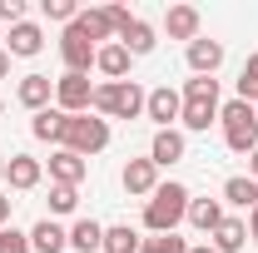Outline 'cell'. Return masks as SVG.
I'll list each match as a JSON object with an SVG mask.
<instances>
[{
  "mask_svg": "<svg viewBox=\"0 0 258 253\" xmlns=\"http://www.w3.org/2000/svg\"><path fill=\"white\" fill-rule=\"evenodd\" d=\"M144 104H149V95L134 85V80H104V85H95V109L99 119H139L144 114Z\"/></svg>",
  "mask_w": 258,
  "mask_h": 253,
  "instance_id": "1",
  "label": "cell"
},
{
  "mask_svg": "<svg viewBox=\"0 0 258 253\" xmlns=\"http://www.w3.org/2000/svg\"><path fill=\"white\" fill-rule=\"evenodd\" d=\"M189 219V189L184 184H159L144 204V228L149 233H174L179 223Z\"/></svg>",
  "mask_w": 258,
  "mask_h": 253,
  "instance_id": "2",
  "label": "cell"
},
{
  "mask_svg": "<svg viewBox=\"0 0 258 253\" xmlns=\"http://www.w3.org/2000/svg\"><path fill=\"white\" fill-rule=\"evenodd\" d=\"M219 124H224V144L233 154H253L258 149V109L248 99H228L219 109Z\"/></svg>",
  "mask_w": 258,
  "mask_h": 253,
  "instance_id": "3",
  "label": "cell"
},
{
  "mask_svg": "<svg viewBox=\"0 0 258 253\" xmlns=\"http://www.w3.org/2000/svg\"><path fill=\"white\" fill-rule=\"evenodd\" d=\"M64 149H75L80 159L109 149V119H99V114H75V119H70V134H64Z\"/></svg>",
  "mask_w": 258,
  "mask_h": 253,
  "instance_id": "4",
  "label": "cell"
},
{
  "mask_svg": "<svg viewBox=\"0 0 258 253\" xmlns=\"http://www.w3.org/2000/svg\"><path fill=\"white\" fill-rule=\"evenodd\" d=\"M95 55H99V45L80 30L75 20H70L64 35H60V60H64V70H70V75H90V70H95Z\"/></svg>",
  "mask_w": 258,
  "mask_h": 253,
  "instance_id": "5",
  "label": "cell"
},
{
  "mask_svg": "<svg viewBox=\"0 0 258 253\" xmlns=\"http://www.w3.org/2000/svg\"><path fill=\"white\" fill-rule=\"evenodd\" d=\"M90 104H95L90 75H70L64 70L60 80H55V109H64V114H90Z\"/></svg>",
  "mask_w": 258,
  "mask_h": 253,
  "instance_id": "6",
  "label": "cell"
},
{
  "mask_svg": "<svg viewBox=\"0 0 258 253\" xmlns=\"http://www.w3.org/2000/svg\"><path fill=\"white\" fill-rule=\"evenodd\" d=\"M144 114H149L159 129H174V124H179V114H184V95H179L174 85H159V90H149Z\"/></svg>",
  "mask_w": 258,
  "mask_h": 253,
  "instance_id": "7",
  "label": "cell"
},
{
  "mask_svg": "<svg viewBox=\"0 0 258 253\" xmlns=\"http://www.w3.org/2000/svg\"><path fill=\"white\" fill-rule=\"evenodd\" d=\"M119 184H124V194H134V199H149V194L159 189V164H154V159H129L124 174H119Z\"/></svg>",
  "mask_w": 258,
  "mask_h": 253,
  "instance_id": "8",
  "label": "cell"
},
{
  "mask_svg": "<svg viewBox=\"0 0 258 253\" xmlns=\"http://www.w3.org/2000/svg\"><path fill=\"white\" fill-rule=\"evenodd\" d=\"M40 50H45V30H40L35 20H20V25H10V35H5V55L35 60Z\"/></svg>",
  "mask_w": 258,
  "mask_h": 253,
  "instance_id": "9",
  "label": "cell"
},
{
  "mask_svg": "<svg viewBox=\"0 0 258 253\" xmlns=\"http://www.w3.org/2000/svg\"><path fill=\"white\" fill-rule=\"evenodd\" d=\"M184 149H189L184 129H154V139H149V159H154L159 169H169V164H179V159H184Z\"/></svg>",
  "mask_w": 258,
  "mask_h": 253,
  "instance_id": "10",
  "label": "cell"
},
{
  "mask_svg": "<svg viewBox=\"0 0 258 253\" xmlns=\"http://www.w3.org/2000/svg\"><path fill=\"white\" fill-rule=\"evenodd\" d=\"M15 99H20L30 114H40V109H50V99H55V80H50V75H25V80L15 85Z\"/></svg>",
  "mask_w": 258,
  "mask_h": 253,
  "instance_id": "11",
  "label": "cell"
},
{
  "mask_svg": "<svg viewBox=\"0 0 258 253\" xmlns=\"http://www.w3.org/2000/svg\"><path fill=\"white\" fill-rule=\"evenodd\" d=\"M40 179H45V164H40V159H30V154H10L5 159V184H10V189H35V184H40Z\"/></svg>",
  "mask_w": 258,
  "mask_h": 253,
  "instance_id": "12",
  "label": "cell"
},
{
  "mask_svg": "<svg viewBox=\"0 0 258 253\" xmlns=\"http://www.w3.org/2000/svg\"><path fill=\"white\" fill-rule=\"evenodd\" d=\"M119 45H124L134 60H144V55H154V45H159V30H154L149 20H139V15H134L124 30H119Z\"/></svg>",
  "mask_w": 258,
  "mask_h": 253,
  "instance_id": "13",
  "label": "cell"
},
{
  "mask_svg": "<svg viewBox=\"0 0 258 253\" xmlns=\"http://www.w3.org/2000/svg\"><path fill=\"white\" fill-rule=\"evenodd\" d=\"M70 119H75V114H64V109H40V114L30 119V134H35V139H45V144H60V149H64Z\"/></svg>",
  "mask_w": 258,
  "mask_h": 253,
  "instance_id": "14",
  "label": "cell"
},
{
  "mask_svg": "<svg viewBox=\"0 0 258 253\" xmlns=\"http://www.w3.org/2000/svg\"><path fill=\"white\" fill-rule=\"evenodd\" d=\"M85 169H90V164L75 154V149H55V154H50V179H55V184L80 189V184H85Z\"/></svg>",
  "mask_w": 258,
  "mask_h": 253,
  "instance_id": "15",
  "label": "cell"
},
{
  "mask_svg": "<svg viewBox=\"0 0 258 253\" xmlns=\"http://www.w3.org/2000/svg\"><path fill=\"white\" fill-rule=\"evenodd\" d=\"M129 65H134V55H129L124 45L114 40V45H99V55H95V70L114 85V80H129Z\"/></svg>",
  "mask_w": 258,
  "mask_h": 253,
  "instance_id": "16",
  "label": "cell"
},
{
  "mask_svg": "<svg viewBox=\"0 0 258 253\" xmlns=\"http://www.w3.org/2000/svg\"><path fill=\"white\" fill-rule=\"evenodd\" d=\"M70 248V228H60L55 219H40L30 228V253H64Z\"/></svg>",
  "mask_w": 258,
  "mask_h": 253,
  "instance_id": "17",
  "label": "cell"
},
{
  "mask_svg": "<svg viewBox=\"0 0 258 253\" xmlns=\"http://www.w3.org/2000/svg\"><path fill=\"white\" fill-rule=\"evenodd\" d=\"M164 35L169 40H199V10L194 5H169V15H164Z\"/></svg>",
  "mask_w": 258,
  "mask_h": 253,
  "instance_id": "18",
  "label": "cell"
},
{
  "mask_svg": "<svg viewBox=\"0 0 258 253\" xmlns=\"http://www.w3.org/2000/svg\"><path fill=\"white\" fill-rule=\"evenodd\" d=\"M75 25H80V30L90 35V40H109V45H114V40H119V35H114V20H109V5H95V10H80V15H75Z\"/></svg>",
  "mask_w": 258,
  "mask_h": 253,
  "instance_id": "19",
  "label": "cell"
},
{
  "mask_svg": "<svg viewBox=\"0 0 258 253\" xmlns=\"http://www.w3.org/2000/svg\"><path fill=\"white\" fill-rule=\"evenodd\" d=\"M219 65H224V45H219V40H204V35H199V40L189 45V70H194V75H214Z\"/></svg>",
  "mask_w": 258,
  "mask_h": 253,
  "instance_id": "20",
  "label": "cell"
},
{
  "mask_svg": "<svg viewBox=\"0 0 258 253\" xmlns=\"http://www.w3.org/2000/svg\"><path fill=\"white\" fill-rule=\"evenodd\" d=\"M70 248H75V253H99V248H104V223L75 219V223H70Z\"/></svg>",
  "mask_w": 258,
  "mask_h": 253,
  "instance_id": "21",
  "label": "cell"
},
{
  "mask_svg": "<svg viewBox=\"0 0 258 253\" xmlns=\"http://www.w3.org/2000/svg\"><path fill=\"white\" fill-rule=\"evenodd\" d=\"M209 238H214L219 253H238L243 243H248V219H228V214H224V223H219Z\"/></svg>",
  "mask_w": 258,
  "mask_h": 253,
  "instance_id": "22",
  "label": "cell"
},
{
  "mask_svg": "<svg viewBox=\"0 0 258 253\" xmlns=\"http://www.w3.org/2000/svg\"><path fill=\"white\" fill-rule=\"evenodd\" d=\"M214 119H219V104H214V99H184V114H179V124L189 129V134H204Z\"/></svg>",
  "mask_w": 258,
  "mask_h": 253,
  "instance_id": "23",
  "label": "cell"
},
{
  "mask_svg": "<svg viewBox=\"0 0 258 253\" xmlns=\"http://www.w3.org/2000/svg\"><path fill=\"white\" fill-rule=\"evenodd\" d=\"M189 223L199 233H214L224 223V199H189Z\"/></svg>",
  "mask_w": 258,
  "mask_h": 253,
  "instance_id": "24",
  "label": "cell"
},
{
  "mask_svg": "<svg viewBox=\"0 0 258 253\" xmlns=\"http://www.w3.org/2000/svg\"><path fill=\"white\" fill-rule=\"evenodd\" d=\"M139 248H144V238H139L129 223H109V228H104V248L99 253H139Z\"/></svg>",
  "mask_w": 258,
  "mask_h": 253,
  "instance_id": "25",
  "label": "cell"
},
{
  "mask_svg": "<svg viewBox=\"0 0 258 253\" xmlns=\"http://www.w3.org/2000/svg\"><path fill=\"white\" fill-rule=\"evenodd\" d=\"M224 204H233V209H253L258 204V184L248 179V174H233L224 184Z\"/></svg>",
  "mask_w": 258,
  "mask_h": 253,
  "instance_id": "26",
  "label": "cell"
},
{
  "mask_svg": "<svg viewBox=\"0 0 258 253\" xmlns=\"http://www.w3.org/2000/svg\"><path fill=\"white\" fill-rule=\"evenodd\" d=\"M184 99H214V104H219V80H214V75H194V80H184Z\"/></svg>",
  "mask_w": 258,
  "mask_h": 253,
  "instance_id": "27",
  "label": "cell"
},
{
  "mask_svg": "<svg viewBox=\"0 0 258 253\" xmlns=\"http://www.w3.org/2000/svg\"><path fill=\"white\" fill-rule=\"evenodd\" d=\"M80 209V189L70 184H50V214H75Z\"/></svg>",
  "mask_w": 258,
  "mask_h": 253,
  "instance_id": "28",
  "label": "cell"
},
{
  "mask_svg": "<svg viewBox=\"0 0 258 253\" xmlns=\"http://www.w3.org/2000/svg\"><path fill=\"white\" fill-rule=\"evenodd\" d=\"M139 253H189V238H179V233H154V238H144Z\"/></svg>",
  "mask_w": 258,
  "mask_h": 253,
  "instance_id": "29",
  "label": "cell"
},
{
  "mask_svg": "<svg viewBox=\"0 0 258 253\" xmlns=\"http://www.w3.org/2000/svg\"><path fill=\"white\" fill-rule=\"evenodd\" d=\"M238 99H248V104H258V55H248V65H243V75H238Z\"/></svg>",
  "mask_w": 258,
  "mask_h": 253,
  "instance_id": "30",
  "label": "cell"
},
{
  "mask_svg": "<svg viewBox=\"0 0 258 253\" xmlns=\"http://www.w3.org/2000/svg\"><path fill=\"white\" fill-rule=\"evenodd\" d=\"M40 10H45L50 20H60V25H70V20L80 15V5H75V0H40Z\"/></svg>",
  "mask_w": 258,
  "mask_h": 253,
  "instance_id": "31",
  "label": "cell"
},
{
  "mask_svg": "<svg viewBox=\"0 0 258 253\" xmlns=\"http://www.w3.org/2000/svg\"><path fill=\"white\" fill-rule=\"evenodd\" d=\"M0 253H30V233H20V228H0Z\"/></svg>",
  "mask_w": 258,
  "mask_h": 253,
  "instance_id": "32",
  "label": "cell"
},
{
  "mask_svg": "<svg viewBox=\"0 0 258 253\" xmlns=\"http://www.w3.org/2000/svg\"><path fill=\"white\" fill-rule=\"evenodd\" d=\"M25 20V0H0V25H20Z\"/></svg>",
  "mask_w": 258,
  "mask_h": 253,
  "instance_id": "33",
  "label": "cell"
},
{
  "mask_svg": "<svg viewBox=\"0 0 258 253\" xmlns=\"http://www.w3.org/2000/svg\"><path fill=\"white\" fill-rule=\"evenodd\" d=\"M248 238H258V204L248 209Z\"/></svg>",
  "mask_w": 258,
  "mask_h": 253,
  "instance_id": "34",
  "label": "cell"
},
{
  "mask_svg": "<svg viewBox=\"0 0 258 253\" xmlns=\"http://www.w3.org/2000/svg\"><path fill=\"white\" fill-rule=\"evenodd\" d=\"M5 223H10V199L0 194V228H5Z\"/></svg>",
  "mask_w": 258,
  "mask_h": 253,
  "instance_id": "35",
  "label": "cell"
},
{
  "mask_svg": "<svg viewBox=\"0 0 258 253\" xmlns=\"http://www.w3.org/2000/svg\"><path fill=\"white\" fill-rule=\"evenodd\" d=\"M248 179H253V184H258V149H253V154H248Z\"/></svg>",
  "mask_w": 258,
  "mask_h": 253,
  "instance_id": "36",
  "label": "cell"
},
{
  "mask_svg": "<svg viewBox=\"0 0 258 253\" xmlns=\"http://www.w3.org/2000/svg\"><path fill=\"white\" fill-rule=\"evenodd\" d=\"M189 253H219L214 243H189Z\"/></svg>",
  "mask_w": 258,
  "mask_h": 253,
  "instance_id": "37",
  "label": "cell"
},
{
  "mask_svg": "<svg viewBox=\"0 0 258 253\" xmlns=\"http://www.w3.org/2000/svg\"><path fill=\"white\" fill-rule=\"evenodd\" d=\"M5 75H10V55L0 50V80H5Z\"/></svg>",
  "mask_w": 258,
  "mask_h": 253,
  "instance_id": "38",
  "label": "cell"
},
{
  "mask_svg": "<svg viewBox=\"0 0 258 253\" xmlns=\"http://www.w3.org/2000/svg\"><path fill=\"white\" fill-rule=\"evenodd\" d=\"M0 184H5V154H0Z\"/></svg>",
  "mask_w": 258,
  "mask_h": 253,
  "instance_id": "39",
  "label": "cell"
},
{
  "mask_svg": "<svg viewBox=\"0 0 258 253\" xmlns=\"http://www.w3.org/2000/svg\"><path fill=\"white\" fill-rule=\"evenodd\" d=\"M0 114H5V99H0Z\"/></svg>",
  "mask_w": 258,
  "mask_h": 253,
  "instance_id": "40",
  "label": "cell"
},
{
  "mask_svg": "<svg viewBox=\"0 0 258 253\" xmlns=\"http://www.w3.org/2000/svg\"><path fill=\"white\" fill-rule=\"evenodd\" d=\"M0 40H5V35H0Z\"/></svg>",
  "mask_w": 258,
  "mask_h": 253,
  "instance_id": "41",
  "label": "cell"
},
{
  "mask_svg": "<svg viewBox=\"0 0 258 253\" xmlns=\"http://www.w3.org/2000/svg\"><path fill=\"white\" fill-rule=\"evenodd\" d=\"M253 243H258V238H253Z\"/></svg>",
  "mask_w": 258,
  "mask_h": 253,
  "instance_id": "42",
  "label": "cell"
},
{
  "mask_svg": "<svg viewBox=\"0 0 258 253\" xmlns=\"http://www.w3.org/2000/svg\"><path fill=\"white\" fill-rule=\"evenodd\" d=\"M253 109H258V104H253Z\"/></svg>",
  "mask_w": 258,
  "mask_h": 253,
  "instance_id": "43",
  "label": "cell"
}]
</instances>
